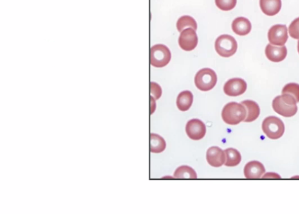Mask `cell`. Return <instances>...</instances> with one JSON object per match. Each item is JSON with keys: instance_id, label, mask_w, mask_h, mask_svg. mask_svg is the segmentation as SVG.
<instances>
[{"instance_id": "10", "label": "cell", "mask_w": 299, "mask_h": 214, "mask_svg": "<svg viewBox=\"0 0 299 214\" xmlns=\"http://www.w3.org/2000/svg\"><path fill=\"white\" fill-rule=\"evenodd\" d=\"M247 89L246 82L243 79L233 78L226 82L223 92L229 97H237L243 95Z\"/></svg>"}, {"instance_id": "24", "label": "cell", "mask_w": 299, "mask_h": 214, "mask_svg": "<svg viewBox=\"0 0 299 214\" xmlns=\"http://www.w3.org/2000/svg\"><path fill=\"white\" fill-rule=\"evenodd\" d=\"M289 34L294 39H299V17L292 21L289 26Z\"/></svg>"}, {"instance_id": "18", "label": "cell", "mask_w": 299, "mask_h": 214, "mask_svg": "<svg viewBox=\"0 0 299 214\" xmlns=\"http://www.w3.org/2000/svg\"><path fill=\"white\" fill-rule=\"evenodd\" d=\"M166 149L165 139L158 134L150 135V151L151 153H162Z\"/></svg>"}, {"instance_id": "16", "label": "cell", "mask_w": 299, "mask_h": 214, "mask_svg": "<svg viewBox=\"0 0 299 214\" xmlns=\"http://www.w3.org/2000/svg\"><path fill=\"white\" fill-rule=\"evenodd\" d=\"M244 105L247 111L246 118L244 120L245 122H252L258 119L260 114V108L259 105L256 102L252 100H245L241 103Z\"/></svg>"}, {"instance_id": "14", "label": "cell", "mask_w": 299, "mask_h": 214, "mask_svg": "<svg viewBox=\"0 0 299 214\" xmlns=\"http://www.w3.org/2000/svg\"><path fill=\"white\" fill-rule=\"evenodd\" d=\"M232 30L237 35L244 36L251 32L252 26L251 22L245 17L236 18L232 24Z\"/></svg>"}, {"instance_id": "26", "label": "cell", "mask_w": 299, "mask_h": 214, "mask_svg": "<svg viewBox=\"0 0 299 214\" xmlns=\"http://www.w3.org/2000/svg\"><path fill=\"white\" fill-rule=\"evenodd\" d=\"M263 179H273V180H280L281 177L276 173H269L265 175H263Z\"/></svg>"}, {"instance_id": "11", "label": "cell", "mask_w": 299, "mask_h": 214, "mask_svg": "<svg viewBox=\"0 0 299 214\" xmlns=\"http://www.w3.org/2000/svg\"><path fill=\"white\" fill-rule=\"evenodd\" d=\"M266 173L264 165L257 160H253L247 163L244 168L245 178L248 180H258Z\"/></svg>"}, {"instance_id": "6", "label": "cell", "mask_w": 299, "mask_h": 214, "mask_svg": "<svg viewBox=\"0 0 299 214\" xmlns=\"http://www.w3.org/2000/svg\"><path fill=\"white\" fill-rule=\"evenodd\" d=\"M214 48L219 56L223 58H229L236 53L237 40L232 35H222L215 40Z\"/></svg>"}, {"instance_id": "27", "label": "cell", "mask_w": 299, "mask_h": 214, "mask_svg": "<svg viewBox=\"0 0 299 214\" xmlns=\"http://www.w3.org/2000/svg\"><path fill=\"white\" fill-rule=\"evenodd\" d=\"M150 100H151V113H151V115H152L156 110V100L154 97H151V96L150 97Z\"/></svg>"}, {"instance_id": "23", "label": "cell", "mask_w": 299, "mask_h": 214, "mask_svg": "<svg viewBox=\"0 0 299 214\" xmlns=\"http://www.w3.org/2000/svg\"><path fill=\"white\" fill-rule=\"evenodd\" d=\"M215 4L219 9L229 11L234 9L237 5V0H215Z\"/></svg>"}, {"instance_id": "5", "label": "cell", "mask_w": 299, "mask_h": 214, "mask_svg": "<svg viewBox=\"0 0 299 214\" xmlns=\"http://www.w3.org/2000/svg\"><path fill=\"white\" fill-rule=\"evenodd\" d=\"M263 131L266 136L273 140L280 139L284 135V124L283 121L276 116H268L263 121Z\"/></svg>"}, {"instance_id": "13", "label": "cell", "mask_w": 299, "mask_h": 214, "mask_svg": "<svg viewBox=\"0 0 299 214\" xmlns=\"http://www.w3.org/2000/svg\"><path fill=\"white\" fill-rule=\"evenodd\" d=\"M287 55V49L285 46H274V45H267L266 48V56L268 59L272 62H281L285 59Z\"/></svg>"}, {"instance_id": "8", "label": "cell", "mask_w": 299, "mask_h": 214, "mask_svg": "<svg viewBox=\"0 0 299 214\" xmlns=\"http://www.w3.org/2000/svg\"><path fill=\"white\" fill-rule=\"evenodd\" d=\"M198 43V35L194 29L188 27L181 32L178 38V44L182 50L184 51H192L196 48Z\"/></svg>"}, {"instance_id": "1", "label": "cell", "mask_w": 299, "mask_h": 214, "mask_svg": "<svg viewBox=\"0 0 299 214\" xmlns=\"http://www.w3.org/2000/svg\"><path fill=\"white\" fill-rule=\"evenodd\" d=\"M246 116L247 111L244 105L236 102L227 104L222 111V119L229 125H237L244 121Z\"/></svg>"}, {"instance_id": "17", "label": "cell", "mask_w": 299, "mask_h": 214, "mask_svg": "<svg viewBox=\"0 0 299 214\" xmlns=\"http://www.w3.org/2000/svg\"><path fill=\"white\" fill-rule=\"evenodd\" d=\"M193 103V95L190 91H184L178 95L176 105L181 111H188Z\"/></svg>"}, {"instance_id": "22", "label": "cell", "mask_w": 299, "mask_h": 214, "mask_svg": "<svg viewBox=\"0 0 299 214\" xmlns=\"http://www.w3.org/2000/svg\"><path fill=\"white\" fill-rule=\"evenodd\" d=\"M282 94L292 96L297 103H299V84L294 82L287 84L282 89Z\"/></svg>"}, {"instance_id": "28", "label": "cell", "mask_w": 299, "mask_h": 214, "mask_svg": "<svg viewBox=\"0 0 299 214\" xmlns=\"http://www.w3.org/2000/svg\"><path fill=\"white\" fill-rule=\"evenodd\" d=\"M298 52L299 53V39H298Z\"/></svg>"}, {"instance_id": "20", "label": "cell", "mask_w": 299, "mask_h": 214, "mask_svg": "<svg viewBox=\"0 0 299 214\" xmlns=\"http://www.w3.org/2000/svg\"><path fill=\"white\" fill-rule=\"evenodd\" d=\"M174 178L176 179H197V174L192 167L181 166L175 170Z\"/></svg>"}, {"instance_id": "7", "label": "cell", "mask_w": 299, "mask_h": 214, "mask_svg": "<svg viewBox=\"0 0 299 214\" xmlns=\"http://www.w3.org/2000/svg\"><path fill=\"white\" fill-rule=\"evenodd\" d=\"M270 44L274 46H284L288 40V30L284 24H276L270 28L268 34Z\"/></svg>"}, {"instance_id": "25", "label": "cell", "mask_w": 299, "mask_h": 214, "mask_svg": "<svg viewBox=\"0 0 299 214\" xmlns=\"http://www.w3.org/2000/svg\"><path fill=\"white\" fill-rule=\"evenodd\" d=\"M150 89H151V96L154 97L156 100H159L162 95V88L159 84L154 82H151L150 84Z\"/></svg>"}, {"instance_id": "19", "label": "cell", "mask_w": 299, "mask_h": 214, "mask_svg": "<svg viewBox=\"0 0 299 214\" xmlns=\"http://www.w3.org/2000/svg\"><path fill=\"white\" fill-rule=\"evenodd\" d=\"M226 154L225 165L229 167L238 166L241 162V154L235 148H229L224 150Z\"/></svg>"}, {"instance_id": "3", "label": "cell", "mask_w": 299, "mask_h": 214, "mask_svg": "<svg viewBox=\"0 0 299 214\" xmlns=\"http://www.w3.org/2000/svg\"><path fill=\"white\" fill-rule=\"evenodd\" d=\"M171 60V53L164 45L153 46L150 50V64L157 68L165 67Z\"/></svg>"}, {"instance_id": "21", "label": "cell", "mask_w": 299, "mask_h": 214, "mask_svg": "<svg viewBox=\"0 0 299 214\" xmlns=\"http://www.w3.org/2000/svg\"><path fill=\"white\" fill-rule=\"evenodd\" d=\"M177 29L178 31L181 32L184 30L186 27H190V28L194 29L195 30H197L198 24L196 21L193 19V17L190 16H181L180 19H178V22L176 24Z\"/></svg>"}, {"instance_id": "2", "label": "cell", "mask_w": 299, "mask_h": 214, "mask_svg": "<svg viewBox=\"0 0 299 214\" xmlns=\"http://www.w3.org/2000/svg\"><path fill=\"white\" fill-rule=\"evenodd\" d=\"M297 102L294 97L286 94L278 96L272 103L274 111L284 117H292L296 114L298 111Z\"/></svg>"}, {"instance_id": "15", "label": "cell", "mask_w": 299, "mask_h": 214, "mask_svg": "<svg viewBox=\"0 0 299 214\" xmlns=\"http://www.w3.org/2000/svg\"><path fill=\"white\" fill-rule=\"evenodd\" d=\"M259 6L266 15L275 16L282 8V0H259Z\"/></svg>"}, {"instance_id": "12", "label": "cell", "mask_w": 299, "mask_h": 214, "mask_svg": "<svg viewBox=\"0 0 299 214\" xmlns=\"http://www.w3.org/2000/svg\"><path fill=\"white\" fill-rule=\"evenodd\" d=\"M206 160L210 166L220 167L225 163L226 154L218 147H212L206 152Z\"/></svg>"}, {"instance_id": "4", "label": "cell", "mask_w": 299, "mask_h": 214, "mask_svg": "<svg viewBox=\"0 0 299 214\" xmlns=\"http://www.w3.org/2000/svg\"><path fill=\"white\" fill-rule=\"evenodd\" d=\"M217 77L215 71L209 68L201 69L195 77V84L199 90L208 92L212 90L217 83Z\"/></svg>"}, {"instance_id": "9", "label": "cell", "mask_w": 299, "mask_h": 214, "mask_svg": "<svg viewBox=\"0 0 299 214\" xmlns=\"http://www.w3.org/2000/svg\"><path fill=\"white\" fill-rule=\"evenodd\" d=\"M186 135L192 140L199 141L206 135V125L202 121L198 119L190 120L186 125Z\"/></svg>"}]
</instances>
